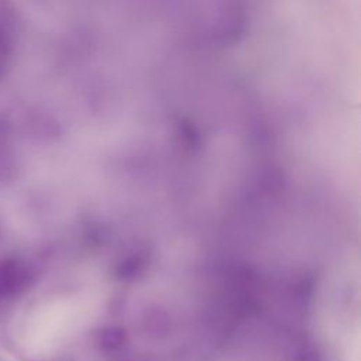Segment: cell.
<instances>
[{"mask_svg": "<svg viewBox=\"0 0 361 361\" xmlns=\"http://www.w3.org/2000/svg\"><path fill=\"white\" fill-rule=\"evenodd\" d=\"M25 282V274L21 265L11 259L0 261V298L16 295Z\"/></svg>", "mask_w": 361, "mask_h": 361, "instance_id": "6da1fadb", "label": "cell"}]
</instances>
